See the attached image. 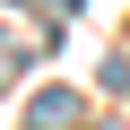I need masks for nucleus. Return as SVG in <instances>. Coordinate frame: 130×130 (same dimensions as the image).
I'll use <instances>...</instances> for the list:
<instances>
[{"label": "nucleus", "instance_id": "obj_1", "mask_svg": "<svg viewBox=\"0 0 130 130\" xmlns=\"http://www.w3.org/2000/svg\"><path fill=\"white\" fill-rule=\"evenodd\" d=\"M26 121H35V130H70V121H78V95H70V87H43V95L26 104Z\"/></svg>", "mask_w": 130, "mask_h": 130}]
</instances>
